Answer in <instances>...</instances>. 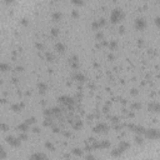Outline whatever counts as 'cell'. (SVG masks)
<instances>
[{"instance_id": "cell-27", "label": "cell", "mask_w": 160, "mask_h": 160, "mask_svg": "<svg viewBox=\"0 0 160 160\" xmlns=\"http://www.w3.org/2000/svg\"><path fill=\"white\" fill-rule=\"evenodd\" d=\"M118 45H119V44H118L116 40H110V43L108 44V46H109L110 50H115V49L118 48Z\"/></svg>"}, {"instance_id": "cell-2", "label": "cell", "mask_w": 160, "mask_h": 160, "mask_svg": "<svg viewBox=\"0 0 160 160\" xmlns=\"http://www.w3.org/2000/svg\"><path fill=\"white\" fill-rule=\"evenodd\" d=\"M58 103L61 108L64 106V108H68L70 110L75 105V99H74V96H70V95H60L58 98Z\"/></svg>"}, {"instance_id": "cell-40", "label": "cell", "mask_w": 160, "mask_h": 160, "mask_svg": "<svg viewBox=\"0 0 160 160\" xmlns=\"http://www.w3.org/2000/svg\"><path fill=\"white\" fill-rule=\"evenodd\" d=\"M154 21H155V24H156V25H159V23H160V16H159V15H156V16H155V19H154Z\"/></svg>"}, {"instance_id": "cell-17", "label": "cell", "mask_w": 160, "mask_h": 160, "mask_svg": "<svg viewBox=\"0 0 160 160\" xmlns=\"http://www.w3.org/2000/svg\"><path fill=\"white\" fill-rule=\"evenodd\" d=\"M71 126L78 130V129H80V128H83V121L80 120L79 118H75L74 120H71Z\"/></svg>"}, {"instance_id": "cell-41", "label": "cell", "mask_w": 160, "mask_h": 160, "mask_svg": "<svg viewBox=\"0 0 160 160\" xmlns=\"http://www.w3.org/2000/svg\"><path fill=\"white\" fill-rule=\"evenodd\" d=\"M20 23H21V24H23V25H28V19H26V18H23V19H21V21H20Z\"/></svg>"}, {"instance_id": "cell-21", "label": "cell", "mask_w": 160, "mask_h": 160, "mask_svg": "<svg viewBox=\"0 0 160 160\" xmlns=\"http://www.w3.org/2000/svg\"><path fill=\"white\" fill-rule=\"evenodd\" d=\"M8 156V151H7V149L0 144V160H4L5 158Z\"/></svg>"}, {"instance_id": "cell-44", "label": "cell", "mask_w": 160, "mask_h": 160, "mask_svg": "<svg viewBox=\"0 0 160 160\" xmlns=\"http://www.w3.org/2000/svg\"><path fill=\"white\" fill-rule=\"evenodd\" d=\"M144 44V39H139L138 40V45H143Z\"/></svg>"}, {"instance_id": "cell-25", "label": "cell", "mask_w": 160, "mask_h": 160, "mask_svg": "<svg viewBox=\"0 0 160 160\" xmlns=\"http://www.w3.org/2000/svg\"><path fill=\"white\" fill-rule=\"evenodd\" d=\"M43 125H45V126H53V125H54L53 118H45L44 121H43Z\"/></svg>"}, {"instance_id": "cell-37", "label": "cell", "mask_w": 160, "mask_h": 160, "mask_svg": "<svg viewBox=\"0 0 160 160\" xmlns=\"http://www.w3.org/2000/svg\"><path fill=\"white\" fill-rule=\"evenodd\" d=\"M98 21H99L100 26H104V25L106 24V20H105V18H100V19H98Z\"/></svg>"}, {"instance_id": "cell-45", "label": "cell", "mask_w": 160, "mask_h": 160, "mask_svg": "<svg viewBox=\"0 0 160 160\" xmlns=\"http://www.w3.org/2000/svg\"><path fill=\"white\" fill-rule=\"evenodd\" d=\"M33 130H34V133H40V129H39L38 126H34V129H33Z\"/></svg>"}, {"instance_id": "cell-34", "label": "cell", "mask_w": 160, "mask_h": 160, "mask_svg": "<svg viewBox=\"0 0 160 160\" xmlns=\"http://www.w3.org/2000/svg\"><path fill=\"white\" fill-rule=\"evenodd\" d=\"M119 146H121L124 150H128V149H129V146H130V144H129L128 141H125V140H121V141L119 143Z\"/></svg>"}, {"instance_id": "cell-18", "label": "cell", "mask_w": 160, "mask_h": 160, "mask_svg": "<svg viewBox=\"0 0 160 160\" xmlns=\"http://www.w3.org/2000/svg\"><path fill=\"white\" fill-rule=\"evenodd\" d=\"M12 69L10 64L8 61H0V71H3V73H7Z\"/></svg>"}, {"instance_id": "cell-10", "label": "cell", "mask_w": 160, "mask_h": 160, "mask_svg": "<svg viewBox=\"0 0 160 160\" xmlns=\"http://www.w3.org/2000/svg\"><path fill=\"white\" fill-rule=\"evenodd\" d=\"M50 109H51V118H61L64 115V109L60 105L53 106Z\"/></svg>"}, {"instance_id": "cell-12", "label": "cell", "mask_w": 160, "mask_h": 160, "mask_svg": "<svg viewBox=\"0 0 160 160\" xmlns=\"http://www.w3.org/2000/svg\"><path fill=\"white\" fill-rule=\"evenodd\" d=\"M24 106H25V103L24 101H18V103H13L10 105V109L13 111H15V113H19V111H21L24 109Z\"/></svg>"}, {"instance_id": "cell-39", "label": "cell", "mask_w": 160, "mask_h": 160, "mask_svg": "<svg viewBox=\"0 0 160 160\" xmlns=\"http://www.w3.org/2000/svg\"><path fill=\"white\" fill-rule=\"evenodd\" d=\"M15 70H16L18 73H20V71H23V70H24V66H21V65H18V66L15 68Z\"/></svg>"}, {"instance_id": "cell-32", "label": "cell", "mask_w": 160, "mask_h": 160, "mask_svg": "<svg viewBox=\"0 0 160 160\" xmlns=\"http://www.w3.org/2000/svg\"><path fill=\"white\" fill-rule=\"evenodd\" d=\"M95 39H96V40H99V41L104 40V33H103L101 30L96 31V34H95Z\"/></svg>"}, {"instance_id": "cell-9", "label": "cell", "mask_w": 160, "mask_h": 160, "mask_svg": "<svg viewBox=\"0 0 160 160\" xmlns=\"http://www.w3.org/2000/svg\"><path fill=\"white\" fill-rule=\"evenodd\" d=\"M71 78L75 80V82H78V83H83V82H85V80H87V75L83 71H80V70L74 71Z\"/></svg>"}, {"instance_id": "cell-29", "label": "cell", "mask_w": 160, "mask_h": 160, "mask_svg": "<svg viewBox=\"0 0 160 160\" xmlns=\"http://www.w3.org/2000/svg\"><path fill=\"white\" fill-rule=\"evenodd\" d=\"M18 138H19L21 141H28V139H29V135H28V133H19Z\"/></svg>"}, {"instance_id": "cell-22", "label": "cell", "mask_w": 160, "mask_h": 160, "mask_svg": "<svg viewBox=\"0 0 160 160\" xmlns=\"http://www.w3.org/2000/svg\"><path fill=\"white\" fill-rule=\"evenodd\" d=\"M90 26H92V29H93V30H95V31H99V30L101 29V26H100V24H99L98 19H96V20H93V21H92V24H90Z\"/></svg>"}, {"instance_id": "cell-6", "label": "cell", "mask_w": 160, "mask_h": 160, "mask_svg": "<svg viewBox=\"0 0 160 160\" xmlns=\"http://www.w3.org/2000/svg\"><path fill=\"white\" fill-rule=\"evenodd\" d=\"M5 140H7V143H8L10 146H13V148H19V146H21V143H23V141H21L18 136H15V135H7Z\"/></svg>"}, {"instance_id": "cell-15", "label": "cell", "mask_w": 160, "mask_h": 160, "mask_svg": "<svg viewBox=\"0 0 160 160\" xmlns=\"http://www.w3.org/2000/svg\"><path fill=\"white\" fill-rule=\"evenodd\" d=\"M124 151H125V150H124L121 146H119V145H118L116 148H114V149L110 151V155H111V156H120Z\"/></svg>"}, {"instance_id": "cell-1", "label": "cell", "mask_w": 160, "mask_h": 160, "mask_svg": "<svg viewBox=\"0 0 160 160\" xmlns=\"http://www.w3.org/2000/svg\"><path fill=\"white\" fill-rule=\"evenodd\" d=\"M109 19H110V21H111L113 24L121 23V21L125 19V12H124L121 8H114V9L110 12Z\"/></svg>"}, {"instance_id": "cell-23", "label": "cell", "mask_w": 160, "mask_h": 160, "mask_svg": "<svg viewBox=\"0 0 160 160\" xmlns=\"http://www.w3.org/2000/svg\"><path fill=\"white\" fill-rule=\"evenodd\" d=\"M44 145H45V148H46L48 150H51V151L55 150V145H54V143H51L50 140H46V141L44 143Z\"/></svg>"}, {"instance_id": "cell-43", "label": "cell", "mask_w": 160, "mask_h": 160, "mask_svg": "<svg viewBox=\"0 0 160 160\" xmlns=\"http://www.w3.org/2000/svg\"><path fill=\"white\" fill-rule=\"evenodd\" d=\"M111 121H113V123H118V121H119V118H118V116H113V118H111Z\"/></svg>"}, {"instance_id": "cell-47", "label": "cell", "mask_w": 160, "mask_h": 160, "mask_svg": "<svg viewBox=\"0 0 160 160\" xmlns=\"http://www.w3.org/2000/svg\"><path fill=\"white\" fill-rule=\"evenodd\" d=\"M53 130H54V133H59V131H60V129H59V128H56V126H54V128H53Z\"/></svg>"}, {"instance_id": "cell-28", "label": "cell", "mask_w": 160, "mask_h": 160, "mask_svg": "<svg viewBox=\"0 0 160 160\" xmlns=\"http://www.w3.org/2000/svg\"><path fill=\"white\" fill-rule=\"evenodd\" d=\"M130 108H131L133 110H140L141 104H140V103H138V101H134V103H130Z\"/></svg>"}, {"instance_id": "cell-3", "label": "cell", "mask_w": 160, "mask_h": 160, "mask_svg": "<svg viewBox=\"0 0 160 160\" xmlns=\"http://www.w3.org/2000/svg\"><path fill=\"white\" fill-rule=\"evenodd\" d=\"M144 135H145V138H148L150 140H156V139H159L160 133H159L158 128H145Z\"/></svg>"}, {"instance_id": "cell-7", "label": "cell", "mask_w": 160, "mask_h": 160, "mask_svg": "<svg viewBox=\"0 0 160 160\" xmlns=\"http://www.w3.org/2000/svg\"><path fill=\"white\" fill-rule=\"evenodd\" d=\"M134 26L136 30H144L146 26H148V21L144 16H138L135 20H134Z\"/></svg>"}, {"instance_id": "cell-42", "label": "cell", "mask_w": 160, "mask_h": 160, "mask_svg": "<svg viewBox=\"0 0 160 160\" xmlns=\"http://www.w3.org/2000/svg\"><path fill=\"white\" fill-rule=\"evenodd\" d=\"M130 94H131V95H136V94H138V89H135V88H134V89H131Z\"/></svg>"}, {"instance_id": "cell-13", "label": "cell", "mask_w": 160, "mask_h": 160, "mask_svg": "<svg viewBox=\"0 0 160 160\" xmlns=\"http://www.w3.org/2000/svg\"><path fill=\"white\" fill-rule=\"evenodd\" d=\"M36 89H38V92H39L40 94H45V93L48 92L49 87H48V84H46L45 82H39V83L36 84Z\"/></svg>"}, {"instance_id": "cell-5", "label": "cell", "mask_w": 160, "mask_h": 160, "mask_svg": "<svg viewBox=\"0 0 160 160\" xmlns=\"http://www.w3.org/2000/svg\"><path fill=\"white\" fill-rule=\"evenodd\" d=\"M69 65H70V69L71 70H74V71L79 70L80 69V58L76 54L70 55V58H69Z\"/></svg>"}, {"instance_id": "cell-4", "label": "cell", "mask_w": 160, "mask_h": 160, "mask_svg": "<svg viewBox=\"0 0 160 160\" xmlns=\"http://www.w3.org/2000/svg\"><path fill=\"white\" fill-rule=\"evenodd\" d=\"M93 131L95 134H106L109 131V125L105 123V121H99L94 128H93Z\"/></svg>"}, {"instance_id": "cell-31", "label": "cell", "mask_w": 160, "mask_h": 160, "mask_svg": "<svg viewBox=\"0 0 160 160\" xmlns=\"http://www.w3.org/2000/svg\"><path fill=\"white\" fill-rule=\"evenodd\" d=\"M71 153H73L74 155H76V156H82V155H83V150L79 149V148H74V149L71 150Z\"/></svg>"}, {"instance_id": "cell-46", "label": "cell", "mask_w": 160, "mask_h": 160, "mask_svg": "<svg viewBox=\"0 0 160 160\" xmlns=\"http://www.w3.org/2000/svg\"><path fill=\"white\" fill-rule=\"evenodd\" d=\"M124 31H125V28H124V26H120V29H119V33H121V34H123Z\"/></svg>"}, {"instance_id": "cell-11", "label": "cell", "mask_w": 160, "mask_h": 160, "mask_svg": "<svg viewBox=\"0 0 160 160\" xmlns=\"http://www.w3.org/2000/svg\"><path fill=\"white\" fill-rule=\"evenodd\" d=\"M54 50L56 53H59V54H64L66 51V46H65V44L63 41H56L55 45H54Z\"/></svg>"}, {"instance_id": "cell-24", "label": "cell", "mask_w": 160, "mask_h": 160, "mask_svg": "<svg viewBox=\"0 0 160 160\" xmlns=\"http://www.w3.org/2000/svg\"><path fill=\"white\" fill-rule=\"evenodd\" d=\"M24 121H25L28 125H30V126H31V125H34V124L36 123V118H35V116H29V118H26Z\"/></svg>"}, {"instance_id": "cell-26", "label": "cell", "mask_w": 160, "mask_h": 160, "mask_svg": "<svg viewBox=\"0 0 160 160\" xmlns=\"http://www.w3.org/2000/svg\"><path fill=\"white\" fill-rule=\"evenodd\" d=\"M59 34H60L59 28H51V29H50V35H51L53 38H56Z\"/></svg>"}, {"instance_id": "cell-14", "label": "cell", "mask_w": 160, "mask_h": 160, "mask_svg": "<svg viewBox=\"0 0 160 160\" xmlns=\"http://www.w3.org/2000/svg\"><path fill=\"white\" fill-rule=\"evenodd\" d=\"M16 129H18L19 133H28L30 130V125H28L25 121H21L20 124H18Z\"/></svg>"}, {"instance_id": "cell-8", "label": "cell", "mask_w": 160, "mask_h": 160, "mask_svg": "<svg viewBox=\"0 0 160 160\" xmlns=\"http://www.w3.org/2000/svg\"><path fill=\"white\" fill-rule=\"evenodd\" d=\"M29 160H49V156L44 151H34L29 155Z\"/></svg>"}, {"instance_id": "cell-48", "label": "cell", "mask_w": 160, "mask_h": 160, "mask_svg": "<svg viewBox=\"0 0 160 160\" xmlns=\"http://www.w3.org/2000/svg\"><path fill=\"white\" fill-rule=\"evenodd\" d=\"M108 58H109V60H113V59H114V55H113V54H109Z\"/></svg>"}, {"instance_id": "cell-19", "label": "cell", "mask_w": 160, "mask_h": 160, "mask_svg": "<svg viewBox=\"0 0 160 160\" xmlns=\"http://www.w3.org/2000/svg\"><path fill=\"white\" fill-rule=\"evenodd\" d=\"M51 19H53V20H55V21L61 20V19H63V13H61L60 10H55V12H53V13H51Z\"/></svg>"}, {"instance_id": "cell-33", "label": "cell", "mask_w": 160, "mask_h": 160, "mask_svg": "<svg viewBox=\"0 0 160 160\" xmlns=\"http://www.w3.org/2000/svg\"><path fill=\"white\" fill-rule=\"evenodd\" d=\"M135 143L136 144H140V145H143L144 144V138H143V135H135Z\"/></svg>"}, {"instance_id": "cell-16", "label": "cell", "mask_w": 160, "mask_h": 160, "mask_svg": "<svg viewBox=\"0 0 160 160\" xmlns=\"http://www.w3.org/2000/svg\"><path fill=\"white\" fill-rule=\"evenodd\" d=\"M148 108H149L150 111H154V113H158L160 110V105H159L158 101H150V104H149Z\"/></svg>"}, {"instance_id": "cell-30", "label": "cell", "mask_w": 160, "mask_h": 160, "mask_svg": "<svg viewBox=\"0 0 160 160\" xmlns=\"http://www.w3.org/2000/svg\"><path fill=\"white\" fill-rule=\"evenodd\" d=\"M9 125L7 124V123H4V121H0V130L2 131H9Z\"/></svg>"}, {"instance_id": "cell-20", "label": "cell", "mask_w": 160, "mask_h": 160, "mask_svg": "<svg viewBox=\"0 0 160 160\" xmlns=\"http://www.w3.org/2000/svg\"><path fill=\"white\" fill-rule=\"evenodd\" d=\"M45 59H46V61H49V63H54L55 59H56V56H55L54 51H45Z\"/></svg>"}, {"instance_id": "cell-38", "label": "cell", "mask_w": 160, "mask_h": 160, "mask_svg": "<svg viewBox=\"0 0 160 160\" xmlns=\"http://www.w3.org/2000/svg\"><path fill=\"white\" fill-rule=\"evenodd\" d=\"M73 4H75V5H83L84 2H83V0H73Z\"/></svg>"}, {"instance_id": "cell-36", "label": "cell", "mask_w": 160, "mask_h": 160, "mask_svg": "<svg viewBox=\"0 0 160 160\" xmlns=\"http://www.w3.org/2000/svg\"><path fill=\"white\" fill-rule=\"evenodd\" d=\"M71 16H73V18H79V16H80V12H79L78 9H73V10H71Z\"/></svg>"}, {"instance_id": "cell-35", "label": "cell", "mask_w": 160, "mask_h": 160, "mask_svg": "<svg viewBox=\"0 0 160 160\" xmlns=\"http://www.w3.org/2000/svg\"><path fill=\"white\" fill-rule=\"evenodd\" d=\"M35 48H36L38 50H45V45H44V43H41V41H36V43H35Z\"/></svg>"}]
</instances>
